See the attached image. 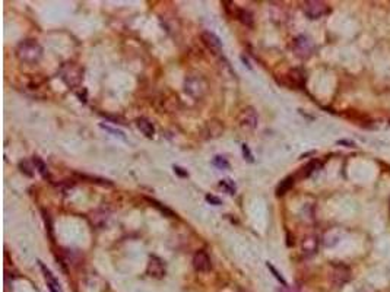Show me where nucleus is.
I'll return each mask as SVG.
<instances>
[{
  "instance_id": "nucleus-1",
  "label": "nucleus",
  "mask_w": 390,
  "mask_h": 292,
  "mask_svg": "<svg viewBox=\"0 0 390 292\" xmlns=\"http://www.w3.org/2000/svg\"><path fill=\"white\" fill-rule=\"evenodd\" d=\"M16 56L19 57L22 63L35 65L40 62L43 56V47L35 40H25L16 48Z\"/></svg>"
},
{
  "instance_id": "nucleus-2",
  "label": "nucleus",
  "mask_w": 390,
  "mask_h": 292,
  "mask_svg": "<svg viewBox=\"0 0 390 292\" xmlns=\"http://www.w3.org/2000/svg\"><path fill=\"white\" fill-rule=\"evenodd\" d=\"M59 73L69 88H78L84 81V69L75 63H65Z\"/></svg>"
},
{
  "instance_id": "nucleus-3",
  "label": "nucleus",
  "mask_w": 390,
  "mask_h": 292,
  "mask_svg": "<svg viewBox=\"0 0 390 292\" xmlns=\"http://www.w3.org/2000/svg\"><path fill=\"white\" fill-rule=\"evenodd\" d=\"M208 90L206 81L202 76H189L184 82V91L192 95L193 98H202L205 95V92Z\"/></svg>"
},
{
  "instance_id": "nucleus-4",
  "label": "nucleus",
  "mask_w": 390,
  "mask_h": 292,
  "mask_svg": "<svg viewBox=\"0 0 390 292\" xmlns=\"http://www.w3.org/2000/svg\"><path fill=\"white\" fill-rule=\"evenodd\" d=\"M303 10L310 19H320L322 16H325V15L329 13V6L326 3H323V1L310 0V1L304 3Z\"/></svg>"
},
{
  "instance_id": "nucleus-5",
  "label": "nucleus",
  "mask_w": 390,
  "mask_h": 292,
  "mask_svg": "<svg viewBox=\"0 0 390 292\" xmlns=\"http://www.w3.org/2000/svg\"><path fill=\"white\" fill-rule=\"evenodd\" d=\"M258 121H259V115L253 107H246L240 112L239 123L243 130H255L258 127Z\"/></svg>"
},
{
  "instance_id": "nucleus-6",
  "label": "nucleus",
  "mask_w": 390,
  "mask_h": 292,
  "mask_svg": "<svg viewBox=\"0 0 390 292\" xmlns=\"http://www.w3.org/2000/svg\"><path fill=\"white\" fill-rule=\"evenodd\" d=\"M193 268L200 273H206V272L212 269V262H211V257L208 256L206 251H203V250L196 251L195 256H193Z\"/></svg>"
},
{
  "instance_id": "nucleus-7",
  "label": "nucleus",
  "mask_w": 390,
  "mask_h": 292,
  "mask_svg": "<svg viewBox=\"0 0 390 292\" xmlns=\"http://www.w3.org/2000/svg\"><path fill=\"white\" fill-rule=\"evenodd\" d=\"M146 272H148V275L152 276V278L161 279V278L165 276V265H164V262H162L159 257L151 256V257H149V262H148Z\"/></svg>"
},
{
  "instance_id": "nucleus-8",
  "label": "nucleus",
  "mask_w": 390,
  "mask_h": 292,
  "mask_svg": "<svg viewBox=\"0 0 390 292\" xmlns=\"http://www.w3.org/2000/svg\"><path fill=\"white\" fill-rule=\"evenodd\" d=\"M351 279V270L345 265H338L332 272V281L336 287H344Z\"/></svg>"
},
{
  "instance_id": "nucleus-9",
  "label": "nucleus",
  "mask_w": 390,
  "mask_h": 292,
  "mask_svg": "<svg viewBox=\"0 0 390 292\" xmlns=\"http://www.w3.org/2000/svg\"><path fill=\"white\" fill-rule=\"evenodd\" d=\"M203 44L206 45L214 54H219L222 51V44H221V40L218 38L217 35L211 31H203L202 35H200Z\"/></svg>"
},
{
  "instance_id": "nucleus-10",
  "label": "nucleus",
  "mask_w": 390,
  "mask_h": 292,
  "mask_svg": "<svg viewBox=\"0 0 390 292\" xmlns=\"http://www.w3.org/2000/svg\"><path fill=\"white\" fill-rule=\"evenodd\" d=\"M294 50H295L297 56H300V57H308V56L313 53V44H311V41H310L307 37L300 35V37L295 38V41H294Z\"/></svg>"
},
{
  "instance_id": "nucleus-11",
  "label": "nucleus",
  "mask_w": 390,
  "mask_h": 292,
  "mask_svg": "<svg viewBox=\"0 0 390 292\" xmlns=\"http://www.w3.org/2000/svg\"><path fill=\"white\" fill-rule=\"evenodd\" d=\"M38 263H40V269L43 270L44 279H45V282H47L48 290H50L51 292H62V290H60V284H59L57 278L53 275V272L48 269V268L44 265L43 262H38Z\"/></svg>"
},
{
  "instance_id": "nucleus-12",
  "label": "nucleus",
  "mask_w": 390,
  "mask_h": 292,
  "mask_svg": "<svg viewBox=\"0 0 390 292\" xmlns=\"http://www.w3.org/2000/svg\"><path fill=\"white\" fill-rule=\"evenodd\" d=\"M317 247H319V240L317 237L314 235H307L301 243V248H303L304 254L307 256H311L317 251Z\"/></svg>"
},
{
  "instance_id": "nucleus-13",
  "label": "nucleus",
  "mask_w": 390,
  "mask_h": 292,
  "mask_svg": "<svg viewBox=\"0 0 390 292\" xmlns=\"http://www.w3.org/2000/svg\"><path fill=\"white\" fill-rule=\"evenodd\" d=\"M136 126H137V129H139L143 135L146 136V137H149V139H152L153 135H155V127H153V124H152L148 118H145V117L137 118V120H136Z\"/></svg>"
},
{
  "instance_id": "nucleus-14",
  "label": "nucleus",
  "mask_w": 390,
  "mask_h": 292,
  "mask_svg": "<svg viewBox=\"0 0 390 292\" xmlns=\"http://www.w3.org/2000/svg\"><path fill=\"white\" fill-rule=\"evenodd\" d=\"M286 78H288V81H289V84L292 87H303L304 84H305V76H304V73L300 69H292L286 75Z\"/></svg>"
},
{
  "instance_id": "nucleus-15",
  "label": "nucleus",
  "mask_w": 390,
  "mask_h": 292,
  "mask_svg": "<svg viewBox=\"0 0 390 292\" xmlns=\"http://www.w3.org/2000/svg\"><path fill=\"white\" fill-rule=\"evenodd\" d=\"M236 16L239 18V21L243 23V25H246V26H253L255 19H253V15H252V12H250V10H246V9H239V10H237V13H236Z\"/></svg>"
},
{
  "instance_id": "nucleus-16",
  "label": "nucleus",
  "mask_w": 390,
  "mask_h": 292,
  "mask_svg": "<svg viewBox=\"0 0 390 292\" xmlns=\"http://www.w3.org/2000/svg\"><path fill=\"white\" fill-rule=\"evenodd\" d=\"M292 186H294V177H286V179L282 180L281 184L276 187V196H283Z\"/></svg>"
},
{
  "instance_id": "nucleus-17",
  "label": "nucleus",
  "mask_w": 390,
  "mask_h": 292,
  "mask_svg": "<svg viewBox=\"0 0 390 292\" xmlns=\"http://www.w3.org/2000/svg\"><path fill=\"white\" fill-rule=\"evenodd\" d=\"M219 187H221L225 193H228V195H236V192H237L236 183L233 180H230V179H224V180L219 181Z\"/></svg>"
},
{
  "instance_id": "nucleus-18",
  "label": "nucleus",
  "mask_w": 390,
  "mask_h": 292,
  "mask_svg": "<svg viewBox=\"0 0 390 292\" xmlns=\"http://www.w3.org/2000/svg\"><path fill=\"white\" fill-rule=\"evenodd\" d=\"M32 162H34V167H35V170L43 176L44 179H48L50 176H48V170H47V165H45V162H44L43 159L40 157H34L32 159Z\"/></svg>"
},
{
  "instance_id": "nucleus-19",
  "label": "nucleus",
  "mask_w": 390,
  "mask_h": 292,
  "mask_svg": "<svg viewBox=\"0 0 390 292\" xmlns=\"http://www.w3.org/2000/svg\"><path fill=\"white\" fill-rule=\"evenodd\" d=\"M320 167H322V164H320L319 161H311V162H308V164L303 168V177H308V176H311V174H313L314 171H317Z\"/></svg>"
},
{
  "instance_id": "nucleus-20",
  "label": "nucleus",
  "mask_w": 390,
  "mask_h": 292,
  "mask_svg": "<svg viewBox=\"0 0 390 292\" xmlns=\"http://www.w3.org/2000/svg\"><path fill=\"white\" fill-rule=\"evenodd\" d=\"M212 165L219 168V170H228L230 168V162L227 161V158L221 157V155H217L212 159Z\"/></svg>"
},
{
  "instance_id": "nucleus-21",
  "label": "nucleus",
  "mask_w": 390,
  "mask_h": 292,
  "mask_svg": "<svg viewBox=\"0 0 390 292\" xmlns=\"http://www.w3.org/2000/svg\"><path fill=\"white\" fill-rule=\"evenodd\" d=\"M19 168H21V171L25 176H28V177H32V176H34V173L31 171V167H29V164H28L26 161H21V162H19Z\"/></svg>"
},
{
  "instance_id": "nucleus-22",
  "label": "nucleus",
  "mask_w": 390,
  "mask_h": 292,
  "mask_svg": "<svg viewBox=\"0 0 390 292\" xmlns=\"http://www.w3.org/2000/svg\"><path fill=\"white\" fill-rule=\"evenodd\" d=\"M266 266L269 268V270H270V272L273 273V276H275V278H276V279H278V281L281 282L282 285H283V287H286V281H285V279L282 278V275H279V272L275 269V268H273V266H272V265H270L269 262H267V265H266Z\"/></svg>"
},
{
  "instance_id": "nucleus-23",
  "label": "nucleus",
  "mask_w": 390,
  "mask_h": 292,
  "mask_svg": "<svg viewBox=\"0 0 390 292\" xmlns=\"http://www.w3.org/2000/svg\"><path fill=\"white\" fill-rule=\"evenodd\" d=\"M241 151H243L244 159H247L249 162H253V161H255V159H253V154L250 152V148H249L246 143H243V145H241Z\"/></svg>"
},
{
  "instance_id": "nucleus-24",
  "label": "nucleus",
  "mask_w": 390,
  "mask_h": 292,
  "mask_svg": "<svg viewBox=\"0 0 390 292\" xmlns=\"http://www.w3.org/2000/svg\"><path fill=\"white\" fill-rule=\"evenodd\" d=\"M208 202L211 203V204H214V206H219L221 204V199L219 197H217V196H214V195H206V197H205Z\"/></svg>"
},
{
  "instance_id": "nucleus-25",
  "label": "nucleus",
  "mask_w": 390,
  "mask_h": 292,
  "mask_svg": "<svg viewBox=\"0 0 390 292\" xmlns=\"http://www.w3.org/2000/svg\"><path fill=\"white\" fill-rule=\"evenodd\" d=\"M101 127L103 129H106L107 132H110V133H113L114 136H120L122 139H125V135H123V132H120V130H116V129H111V127H109V126H106V124H101Z\"/></svg>"
},
{
  "instance_id": "nucleus-26",
  "label": "nucleus",
  "mask_w": 390,
  "mask_h": 292,
  "mask_svg": "<svg viewBox=\"0 0 390 292\" xmlns=\"http://www.w3.org/2000/svg\"><path fill=\"white\" fill-rule=\"evenodd\" d=\"M174 173L177 174V176H180V177H189V173L187 171H184L181 167H178V165H174L173 167Z\"/></svg>"
}]
</instances>
